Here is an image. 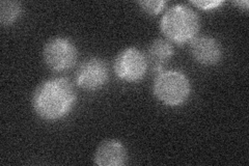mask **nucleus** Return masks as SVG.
Here are the masks:
<instances>
[{"instance_id": "obj_4", "label": "nucleus", "mask_w": 249, "mask_h": 166, "mask_svg": "<svg viewBox=\"0 0 249 166\" xmlns=\"http://www.w3.org/2000/svg\"><path fill=\"white\" fill-rule=\"evenodd\" d=\"M45 64L54 72L72 69L78 57L76 46L67 37H53L46 43L43 50Z\"/></svg>"}, {"instance_id": "obj_6", "label": "nucleus", "mask_w": 249, "mask_h": 166, "mask_svg": "<svg viewBox=\"0 0 249 166\" xmlns=\"http://www.w3.org/2000/svg\"><path fill=\"white\" fill-rule=\"evenodd\" d=\"M76 84L85 91L102 89L108 80V69L105 62L97 57L85 59L76 71Z\"/></svg>"}, {"instance_id": "obj_5", "label": "nucleus", "mask_w": 249, "mask_h": 166, "mask_svg": "<svg viewBox=\"0 0 249 166\" xmlns=\"http://www.w3.org/2000/svg\"><path fill=\"white\" fill-rule=\"evenodd\" d=\"M145 55L135 47L122 50L115 56L113 70L120 79L127 82H137L145 76L147 71Z\"/></svg>"}, {"instance_id": "obj_9", "label": "nucleus", "mask_w": 249, "mask_h": 166, "mask_svg": "<svg viewBox=\"0 0 249 166\" xmlns=\"http://www.w3.org/2000/svg\"><path fill=\"white\" fill-rule=\"evenodd\" d=\"M145 58L147 61V66L151 67L156 72H162L170 58L174 55V48L167 39L158 38L155 39L149 46L146 50Z\"/></svg>"}, {"instance_id": "obj_3", "label": "nucleus", "mask_w": 249, "mask_h": 166, "mask_svg": "<svg viewBox=\"0 0 249 166\" xmlns=\"http://www.w3.org/2000/svg\"><path fill=\"white\" fill-rule=\"evenodd\" d=\"M153 92L155 97L167 106H180L188 100L191 84L180 71H162L155 78Z\"/></svg>"}, {"instance_id": "obj_7", "label": "nucleus", "mask_w": 249, "mask_h": 166, "mask_svg": "<svg viewBox=\"0 0 249 166\" xmlns=\"http://www.w3.org/2000/svg\"><path fill=\"white\" fill-rule=\"evenodd\" d=\"M190 50L193 58L204 66L216 65L222 56L220 44L216 38L208 36L194 37L190 42Z\"/></svg>"}, {"instance_id": "obj_11", "label": "nucleus", "mask_w": 249, "mask_h": 166, "mask_svg": "<svg viewBox=\"0 0 249 166\" xmlns=\"http://www.w3.org/2000/svg\"><path fill=\"white\" fill-rule=\"evenodd\" d=\"M138 4L146 14L157 15L164 9L166 2L162 1V0H153V1L150 0V1H139Z\"/></svg>"}, {"instance_id": "obj_13", "label": "nucleus", "mask_w": 249, "mask_h": 166, "mask_svg": "<svg viewBox=\"0 0 249 166\" xmlns=\"http://www.w3.org/2000/svg\"><path fill=\"white\" fill-rule=\"evenodd\" d=\"M236 4H238L241 9H243L244 11L248 10V1H246V0H244V1H237Z\"/></svg>"}, {"instance_id": "obj_1", "label": "nucleus", "mask_w": 249, "mask_h": 166, "mask_svg": "<svg viewBox=\"0 0 249 166\" xmlns=\"http://www.w3.org/2000/svg\"><path fill=\"white\" fill-rule=\"evenodd\" d=\"M76 102L73 85L66 78H53L37 86L33 96L35 112L42 120L54 122L65 117Z\"/></svg>"}, {"instance_id": "obj_12", "label": "nucleus", "mask_w": 249, "mask_h": 166, "mask_svg": "<svg viewBox=\"0 0 249 166\" xmlns=\"http://www.w3.org/2000/svg\"><path fill=\"white\" fill-rule=\"evenodd\" d=\"M191 3L197 6L198 9H201L204 11H210L217 9L218 6H220L223 3V1H220V0H213V1H191Z\"/></svg>"}, {"instance_id": "obj_10", "label": "nucleus", "mask_w": 249, "mask_h": 166, "mask_svg": "<svg viewBox=\"0 0 249 166\" xmlns=\"http://www.w3.org/2000/svg\"><path fill=\"white\" fill-rule=\"evenodd\" d=\"M22 12L21 3L11 0H2L0 2V22L3 26H10L17 20Z\"/></svg>"}, {"instance_id": "obj_8", "label": "nucleus", "mask_w": 249, "mask_h": 166, "mask_svg": "<svg viewBox=\"0 0 249 166\" xmlns=\"http://www.w3.org/2000/svg\"><path fill=\"white\" fill-rule=\"evenodd\" d=\"M127 149L121 141L107 139L96 149L93 161L99 166H122L127 163Z\"/></svg>"}, {"instance_id": "obj_2", "label": "nucleus", "mask_w": 249, "mask_h": 166, "mask_svg": "<svg viewBox=\"0 0 249 166\" xmlns=\"http://www.w3.org/2000/svg\"><path fill=\"white\" fill-rule=\"evenodd\" d=\"M200 28L198 15L189 6L177 4L163 15L160 29L167 41L183 45L197 37Z\"/></svg>"}]
</instances>
